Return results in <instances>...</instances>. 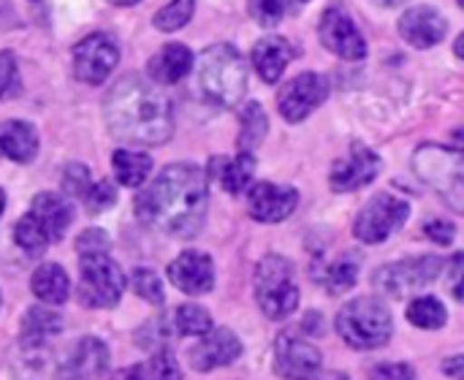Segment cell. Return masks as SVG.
Returning a JSON list of instances; mask_svg holds the SVG:
<instances>
[{"label": "cell", "mask_w": 464, "mask_h": 380, "mask_svg": "<svg viewBox=\"0 0 464 380\" xmlns=\"http://www.w3.org/2000/svg\"><path fill=\"white\" fill-rule=\"evenodd\" d=\"M111 380H182V373H179L177 359L171 354L160 351V354H155L152 359H147L141 365L117 370Z\"/></svg>", "instance_id": "4316f807"}, {"label": "cell", "mask_w": 464, "mask_h": 380, "mask_svg": "<svg viewBox=\"0 0 464 380\" xmlns=\"http://www.w3.org/2000/svg\"><path fill=\"white\" fill-rule=\"evenodd\" d=\"M207 201V171L196 163H171L136 196L133 209L144 226L177 239H190L204 226Z\"/></svg>", "instance_id": "6da1fadb"}, {"label": "cell", "mask_w": 464, "mask_h": 380, "mask_svg": "<svg viewBox=\"0 0 464 380\" xmlns=\"http://www.w3.org/2000/svg\"><path fill=\"white\" fill-rule=\"evenodd\" d=\"M103 114L111 136L128 144L155 147L169 141L174 133V112L169 95L139 76H122L109 90Z\"/></svg>", "instance_id": "7a4b0ae2"}, {"label": "cell", "mask_w": 464, "mask_h": 380, "mask_svg": "<svg viewBox=\"0 0 464 380\" xmlns=\"http://www.w3.org/2000/svg\"><path fill=\"white\" fill-rule=\"evenodd\" d=\"M201 95L220 109L237 106L247 93V63L231 44H215L198 63Z\"/></svg>", "instance_id": "3957f363"}, {"label": "cell", "mask_w": 464, "mask_h": 380, "mask_svg": "<svg viewBox=\"0 0 464 380\" xmlns=\"http://www.w3.org/2000/svg\"><path fill=\"white\" fill-rule=\"evenodd\" d=\"M82 201H84V207H87L90 215H98V212H106V209L117 201V190H114V185L106 182V180H98V182L92 180L90 188L84 190Z\"/></svg>", "instance_id": "e575fe53"}, {"label": "cell", "mask_w": 464, "mask_h": 380, "mask_svg": "<svg viewBox=\"0 0 464 380\" xmlns=\"http://www.w3.org/2000/svg\"><path fill=\"white\" fill-rule=\"evenodd\" d=\"M109 367V348L98 337H82L60 362L63 380H95Z\"/></svg>", "instance_id": "d6986e66"}, {"label": "cell", "mask_w": 464, "mask_h": 380, "mask_svg": "<svg viewBox=\"0 0 464 380\" xmlns=\"http://www.w3.org/2000/svg\"><path fill=\"white\" fill-rule=\"evenodd\" d=\"M372 3H378V5H386V8H394V5H400V3H405V0H372Z\"/></svg>", "instance_id": "bcb514c9"}, {"label": "cell", "mask_w": 464, "mask_h": 380, "mask_svg": "<svg viewBox=\"0 0 464 380\" xmlns=\"http://www.w3.org/2000/svg\"><path fill=\"white\" fill-rule=\"evenodd\" d=\"M174 326L179 335H188V337H201L212 329V318L204 307L198 305H182L177 313H174Z\"/></svg>", "instance_id": "1f68e13d"}, {"label": "cell", "mask_w": 464, "mask_h": 380, "mask_svg": "<svg viewBox=\"0 0 464 380\" xmlns=\"http://www.w3.org/2000/svg\"><path fill=\"white\" fill-rule=\"evenodd\" d=\"M283 5H285V11H296V8H302L307 0H280Z\"/></svg>", "instance_id": "f6af8a7d"}, {"label": "cell", "mask_w": 464, "mask_h": 380, "mask_svg": "<svg viewBox=\"0 0 464 380\" xmlns=\"http://www.w3.org/2000/svg\"><path fill=\"white\" fill-rule=\"evenodd\" d=\"M400 35L416 49H430L443 41L446 16L432 5H413L400 16Z\"/></svg>", "instance_id": "ffe728a7"}, {"label": "cell", "mask_w": 464, "mask_h": 380, "mask_svg": "<svg viewBox=\"0 0 464 380\" xmlns=\"http://www.w3.org/2000/svg\"><path fill=\"white\" fill-rule=\"evenodd\" d=\"M120 63L117 41L109 33L87 35L73 46V73L84 84H103Z\"/></svg>", "instance_id": "30bf717a"}, {"label": "cell", "mask_w": 464, "mask_h": 380, "mask_svg": "<svg viewBox=\"0 0 464 380\" xmlns=\"http://www.w3.org/2000/svg\"><path fill=\"white\" fill-rule=\"evenodd\" d=\"M3 209H5V193H3V188H0V215H3Z\"/></svg>", "instance_id": "c3c4849f"}, {"label": "cell", "mask_w": 464, "mask_h": 380, "mask_svg": "<svg viewBox=\"0 0 464 380\" xmlns=\"http://www.w3.org/2000/svg\"><path fill=\"white\" fill-rule=\"evenodd\" d=\"M318 35L324 46L345 60H362L367 54V41L356 27L353 16L343 5H329L321 16Z\"/></svg>", "instance_id": "4fadbf2b"}, {"label": "cell", "mask_w": 464, "mask_h": 380, "mask_svg": "<svg viewBox=\"0 0 464 380\" xmlns=\"http://www.w3.org/2000/svg\"><path fill=\"white\" fill-rule=\"evenodd\" d=\"M193 68V52L185 44H166L150 60V76L155 84H177Z\"/></svg>", "instance_id": "603a6c76"}, {"label": "cell", "mask_w": 464, "mask_h": 380, "mask_svg": "<svg viewBox=\"0 0 464 380\" xmlns=\"http://www.w3.org/2000/svg\"><path fill=\"white\" fill-rule=\"evenodd\" d=\"M114 5H133V3H139V0H111Z\"/></svg>", "instance_id": "7dc6e473"}, {"label": "cell", "mask_w": 464, "mask_h": 380, "mask_svg": "<svg viewBox=\"0 0 464 380\" xmlns=\"http://www.w3.org/2000/svg\"><path fill=\"white\" fill-rule=\"evenodd\" d=\"M14 239H16V245H19L27 256H44L46 248H49L46 237L35 229V223H33L27 215L19 218L16 229H14Z\"/></svg>", "instance_id": "836d02e7"}, {"label": "cell", "mask_w": 464, "mask_h": 380, "mask_svg": "<svg viewBox=\"0 0 464 380\" xmlns=\"http://www.w3.org/2000/svg\"><path fill=\"white\" fill-rule=\"evenodd\" d=\"M125 291V275L109 253L79 256V299L84 307H117Z\"/></svg>", "instance_id": "52a82bcc"}, {"label": "cell", "mask_w": 464, "mask_h": 380, "mask_svg": "<svg viewBox=\"0 0 464 380\" xmlns=\"http://www.w3.org/2000/svg\"><path fill=\"white\" fill-rule=\"evenodd\" d=\"M291 57H294V49H291V44H288L285 38H280V35L261 38V41L253 46V65H256L258 76H261L266 84H275V82L283 76V71H285V65H288Z\"/></svg>", "instance_id": "cb8c5ba5"}, {"label": "cell", "mask_w": 464, "mask_h": 380, "mask_svg": "<svg viewBox=\"0 0 464 380\" xmlns=\"http://www.w3.org/2000/svg\"><path fill=\"white\" fill-rule=\"evenodd\" d=\"M169 280L188 297H201L215 288V267L207 253L185 250L169 264Z\"/></svg>", "instance_id": "e0dca14e"}, {"label": "cell", "mask_w": 464, "mask_h": 380, "mask_svg": "<svg viewBox=\"0 0 464 380\" xmlns=\"http://www.w3.org/2000/svg\"><path fill=\"white\" fill-rule=\"evenodd\" d=\"M359 280V258L353 256H343L334 264H329L321 275L318 283L329 291V294H345L356 286Z\"/></svg>", "instance_id": "f1b7e54d"}, {"label": "cell", "mask_w": 464, "mask_h": 380, "mask_svg": "<svg viewBox=\"0 0 464 380\" xmlns=\"http://www.w3.org/2000/svg\"><path fill=\"white\" fill-rule=\"evenodd\" d=\"M321 365L324 356L313 343L288 332L275 340V373L283 380H315Z\"/></svg>", "instance_id": "7c38bea8"}, {"label": "cell", "mask_w": 464, "mask_h": 380, "mask_svg": "<svg viewBox=\"0 0 464 380\" xmlns=\"http://www.w3.org/2000/svg\"><path fill=\"white\" fill-rule=\"evenodd\" d=\"M381 155H375L370 147L364 144H353L348 158L337 161L332 166V177H329V185L334 193H351V190H359L364 185H370L378 171H381Z\"/></svg>", "instance_id": "9a60e30c"}, {"label": "cell", "mask_w": 464, "mask_h": 380, "mask_svg": "<svg viewBox=\"0 0 464 380\" xmlns=\"http://www.w3.org/2000/svg\"><path fill=\"white\" fill-rule=\"evenodd\" d=\"M242 131H239V152H253L261 141H264V136H266V131H269V120H266V114H264V109H261V103H247L245 109H242Z\"/></svg>", "instance_id": "f546056e"}, {"label": "cell", "mask_w": 464, "mask_h": 380, "mask_svg": "<svg viewBox=\"0 0 464 380\" xmlns=\"http://www.w3.org/2000/svg\"><path fill=\"white\" fill-rule=\"evenodd\" d=\"M193 11H196V0H171L155 14V27L163 33H174L193 19Z\"/></svg>", "instance_id": "d6a6232c"}, {"label": "cell", "mask_w": 464, "mask_h": 380, "mask_svg": "<svg viewBox=\"0 0 464 380\" xmlns=\"http://www.w3.org/2000/svg\"><path fill=\"white\" fill-rule=\"evenodd\" d=\"M33 294L44 302V305H63L71 297V280L65 275V269L60 264H44L33 272L30 280Z\"/></svg>", "instance_id": "484cf974"}, {"label": "cell", "mask_w": 464, "mask_h": 380, "mask_svg": "<svg viewBox=\"0 0 464 380\" xmlns=\"http://www.w3.org/2000/svg\"><path fill=\"white\" fill-rule=\"evenodd\" d=\"M408 321L413 326H419V329H430L432 332V329H443L446 321H449V316H446V307H443L440 299H435V297H419L408 307Z\"/></svg>", "instance_id": "4dcf8cb0"}, {"label": "cell", "mask_w": 464, "mask_h": 380, "mask_svg": "<svg viewBox=\"0 0 464 380\" xmlns=\"http://www.w3.org/2000/svg\"><path fill=\"white\" fill-rule=\"evenodd\" d=\"M427 237L438 245H451L454 237H457V229L451 223H440V220H432L427 223Z\"/></svg>", "instance_id": "b9f144b4"}, {"label": "cell", "mask_w": 464, "mask_h": 380, "mask_svg": "<svg viewBox=\"0 0 464 380\" xmlns=\"http://www.w3.org/2000/svg\"><path fill=\"white\" fill-rule=\"evenodd\" d=\"M109 248H111L109 234L101 231V229H87V231L79 234V239H76L79 256H84V253H109Z\"/></svg>", "instance_id": "f35d334b"}, {"label": "cell", "mask_w": 464, "mask_h": 380, "mask_svg": "<svg viewBox=\"0 0 464 380\" xmlns=\"http://www.w3.org/2000/svg\"><path fill=\"white\" fill-rule=\"evenodd\" d=\"M27 218L38 226L46 242H60L73 220V204L60 193H38L30 204Z\"/></svg>", "instance_id": "ac0fdd59"}, {"label": "cell", "mask_w": 464, "mask_h": 380, "mask_svg": "<svg viewBox=\"0 0 464 380\" xmlns=\"http://www.w3.org/2000/svg\"><path fill=\"white\" fill-rule=\"evenodd\" d=\"M130 286L136 291V297H141L150 305H163V283L158 278V272L152 269H136L130 278Z\"/></svg>", "instance_id": "d590c367"}, {"label": "cell", "mask_w": 464, "mask_h": 380, "mask_svg": "<svg viewBox=\"0 0 464 380\" xmlns=\"http://www.w3.org/2000/svg\"><path fill=\"white\" fill-rule=\"evenodd\" d=\"M451 278H454V297L462 299V253H457L451 261Z\"/></svg>", "instance_id": "7bdbcfd3"}, {"label": "cell", "mask_w": 464, "mask_h": 380, "mask_svg": "<svg viewBox=\"0 0 464 380\" xmlns=\"http://www.w3.org/2000/svg\"><path fill=\"white\" fill-rule=\"evenodd\" d=\"M38 155V133L24 120H5L0 122V158L30 163Z\"/></svg>", "instance_id": "7402d4cb"}, {"label": "cell", "mask_w": 464, "mask_h": 380, "mask_svg": "<svg viewBox=\"0 0 464 380\" xmlns=\"http://www.w3.org/2000/svg\"><path fill=\"white\" fill-rule=\"evenodd\" d=\"M329 95V82L321 73H299L277 93V109L288 122H302L310 117Z\"/></svg>", "instance_id": "8fae6325"}, {"label": "cell", "mask_w": 464, "mask_h": 380, "mask_svg": "<svg viewBox=\"0 0 464 380\" xmlns=\"http://www.w3.org/2000/svg\"><path fill=\"white\" fill-rule=\"evenodd\" d=\"M188 356L196 373H209V370L234 365L242 356V343L231 329L220 326V329H209L207 335H201V340L190 348Z\"/></svg>", "instance_id": "2e32d148"}, {"label": "cell", "mask_w": 464, "mask_h": 380, "mask_svg": "<svg viewBox=\"0 0 464 380\" xmlns=\"http://www.w3.org/2000/svg\"><path fill=\"white\" fill-rule=\"evenodd\" d=\"M63 318L60 313H52V307H30L19 326V343L27 354L41 351L54 335H60Z\"/></svg>", "instance_id": "44dd1931"}, {"label": "cell", "mask_w": 464, "mask_h": 380, "mask_svg": "<svg viewBox=\"0 0 464 380\" xmlns=\"http://www.w3.org/2000/svg\"><path fill=\"white\" fill-rule=\"evenodd\" d=\"M253 171H256L253 152H239L237 158H212V163H209V174L220 182L223 190H228L234 196L247 190Z\"/></svg>", "instance_id": "d4e9b609"}, {"label": "cell", "mask_w": 464, "mask_h": 380, "mask_svg": "<svg viewBox=\"0 0 464 380\" xmlns=\"http://www.w3.org/2000/svg\"><path fill=\"white\" fill-rule=\"evenodd\" d=\"M443 370H446L454 380H462V356H454L451 362H446Z\"/></svg>", "instance_id": "ee69618b"}, {"label": "cell", "mask_w": 464, "mask_h": 380, "mask_svg": "<svg viewBox=\"0 0 464 380\" xmlns=\"http://www.w3.org/2000/svg\"><path fill=\"white\" fill-rule=\"evenodd\" d=\"M413 171L421 182L438 190L451 209L462 212L464 204V161L459 150H449L440 144H424L413 155Z\"/></svg>", "instance_id": "8992f818"}, {"label": "cell", "mask_w": 464, "mask_h": 380, "mask_svg": "<svg viewBox=\"0 0 464 380\" xmlns=\"http://www.w3.org/2000/svg\"><path fill=\"white\" fill-rule=\"evenodd\" d=\"M247 11L261 27H275L288 14L280 0H247Z\"/></svg>", "instance_id": "8d00e7d4"}, {"label": "cell", "mask_w": 464, "mask_h": 380, "mask_svg": "<svg viewBox=\"0 0 464 380\" xmlns=\"http://www.w3.org/2000/svg\"><path fill=\"white\" fill-rule=\"evenodd\" d=\"M16 79V60L11 52H0V98L11 90Z\"/></svg>", "instance_id": "60d3db41"}, {"label": "cell", "mask_w": 464, "mask_h": 380, "mask_svg": "<svg viewBox=\"0 0 464 380\" xmlns=\"http://www.w3.org/2000/svg\"><path fill=\"white\" fill-rule=\"evenodd\" d=\"M408 218H411V204L405 199H397L392 193H378L356 215L353 234L364 245H378L386 242L394 231H400Z\"/></svg>", "instance_id": "9c48e42d"}, {"label": "cell", "mask_w": 464, "mask_h": 380, "mask_svg": "<svg viewBox=\"0 0 464 380\" xmlns=\"http://www.w3.org/2000/svg\"><path fill=\"white\" fill-rule=\"evenodd\" d=\"M443 261L438 256H421V258H405L397 264H386L372 275V286L394 299L411 297L427 286H432L440 272H443Z\"/></svg>", "instance_id": "ba28073f"}, {"label": "cell", "mask_w": 464, "mask_h": 380, "mask_svg": "<svg viewBox=\"0 0 464 380\" xmlns=\"http://www.w3.org/2000/svg\"><path fill=\"white\" fill-rule=\"evenodd\" d=\"M299 204V190L275 182H256L247 190V212L258 223H280L294 215Z\"/></svg>", "instance_id": "5bb4252c"}, {"label": "cell", "mask_w": 464, "mask_h": 380, "mask_svg": "<svg viewBox=\"0 0 464 380\" xmlns=\"http://www.w3.org/2000/svg\"><path fill=\"white\" fill-rule=\"evenodd\" d=\"M370 375L372 380H416L411 365H378Z\"/></svg>", "instance_id": "ab89813d"}, {"label": "cell", "mask_w": 464, "mask_h": 380, "mask_svg": "<svg viewBox=\"0 0 464 380\" xmlns=\"http://www.w3.org/2000/svg\"><path fill=\"white\" fill-rule=\"evenodd\" d=\"M111 169L120 185L125 188H139L144 185V180L152 171V158L144 152H133V150H117L111 155Z\"/></svg>", "instance_id": "83f0119b"}, {"label": "cell", "mask_w": 464, "mask_h": 380, "mask_svg": "<svg viewBox=\"0 0 464 380\" xmlns=\"http://www.w3.org/2000/svg\"><path fill=\"white\" fill-rule=\"evenodd\" d=\"M90 182H92V177H90L87 166H82V163H71V166L65 169L63 188H65V193H68V196L82 199V196H84V190L90 188Z\"/></svg>", "instance_id": "74e56055"}, {"label": "cell", "mask_w": 464, "mask_h": 380, "mask_svg": "<svg viewBox=\"0 0 464 380\" xmlns=\"http://www.w3.org/2000/svg\"><path fill=\"white\" fill-rule=\"evenodd\" d=\"M337 332L345 346L356 351H375L392 340L394 321L389 307L378 297H359L348 302L337 316Z\"/></svg>", "instance_id": "277c9868"}, {"label": "cell", "mask_w": 464, "mask_h": 380, "mask_svg": "<svg viewBox=\"0 0 464 380\" xmlns=\"http://www.w3.org/2000/svg\"><path fill=\"white\" fill-rule=\"evenodd\" d=\"M256 302L272 321H285L299 307L294 264L283 256H264L256 267Z\"/></svg>", "instance_id": "5b68a950"}]
</instances>
